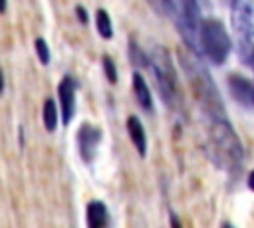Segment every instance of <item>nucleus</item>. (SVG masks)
Wrapping results in <instances>:
<instances>
[{"label":"nucleus","instance_id":"4468645a","mask_svg":"<svg viewBox=\"0 0 254 228\" xmlns=\"http://www.w3.org/2000/svg\"><path fill=\"white\" fill-rule=\"evenodd\" d=\"M95 26H97V32H99L101 38H105V40L113 38L111 18H109V14L105 10H97V14H95Z\"/></svg>","mask_w":254,"mask_h":228},{"label":"nucleus","instance_id":"f257e3e1","mask_svg":"<svg viewBox=\"0 0 254 228\" xmlns=\"http://www.w3.org/2000/svg\"><path fill=\"white\" fill-rule=\"evenodd\" d=\"M177 57H179V63H181L185 75H187V81H189L190 91L194 95V101L200 107L202 117L206 121L216 119V117H226L220 93H218L210 73L204 69V65L198 57V52H194L187 46V48L179 50Z\"/></svg>","mask_w":254,"mask_h":228},{"label":"nucleus","instance_id":"423d86ee","mask_svg":"<svg viewBox=\"0 0 254 228\" xmlns=\"http://www.w3.org/2000/svg\"><path fill=\"white\" fill-rule=\"evenodd\" d=\"M167 6L175 16V24L187 46L198 52V30L202 20L196 0H167Z\"/></svg>","mask_w":254,"mask_h":228},{"label":"nucleus","instance_id":"2eb2a0df","mask_svg":"<svg viewBox=\"0 0 254 228\" xmlns=\"http://www.w3.org/2000/svg\"><path fill=\"white\" fill-rule=\"evenodd\" d=\"M36 52H38V57H40V61L46 65L48 61H50V48H48V44L44 42V38H36Z\"/></svg>","mask_w":254,"mask_h":228},{"label":"nucleus","instance_id":"0eeeda50","mask_svg":"<svg viewBox=\"0 0 254 228\" xmlns=\"http://www.w3.org/2000/svg\"><path fill=\"white\" fill-rule=\"evenodd\" d=\"M101 139V131L89 123H83L77 131V147H79V155L85 163H91L95 157V149L99 145Z\"/></svg>","mask_w":254,"mask_h":228},{"label":"nucleus","instance_id":"f03ea898","mask_svg":"<svg viewBox=\"0 0 254 228\" xmlns=\"http://www.w3.org/2000/svg\"><path fill=\"white\" fill-rule=\"evenodd\" d=\"M206 137H208V153L220 169L228 172H236L242 169L244 163L242 143L226 117L208 119Z\"/></svg>","mask_w":254,"mask_h":228},{"label":"nucleus","instance_id":"1a4fd4ad","mask_svg":"<svg viewBox=\"0 0 254 228\" xmlns=\"http://www.w3.org/2000/svg\"><path fill=\"white\" fill-rule=\"evenodd\" d=\"M228 89H230L232 97L236 101H240L242 105H254V81L252 79L232 73L228 77Z\"/></svg>","mask_w":254,"mask_h":228},{"label":"nucleus","instance_id":"6ab92c4d","mask_svg":"<svg viewBox=\"0 0 254 228\" xmlns=\"http://www.w3.org/2000/svg\"><path fill=\"white\" fill-rule=\"evenodd\" d=\"M248 186H250V188L254 190V171H252V172L248 174Z\"/></svg>","mask_w":254,"mask_h":228},{"label":"nucleus","instance_id":"9b49d317","mask_svg":"<svg viewBox=\"0 0 254 228\" xmlns=\"http://www.w3.org/2000/svg\"><path fill=\"white\" fill-rule=\"evenodd\" d=\"M107 224V208L101 200H91L87 204V226L101 228Z\"/></svg>","mask_w":254,"mask_h":228},{"label":"nucleus","instance_id":"20e7f679","mask_svg":"<svg viewBox=\"0 0 254 228\" xmlns=\"http://www.w3.org/2000/svg\"><path fill=\"white\" fill-rule=\"evenodd\" d=\"M232 42L230 36L226 32V28L222 26L220 20L216 18H206L200 22V30H198V52H202L206 56V59H210L212 63L220 65L226 61L228 54H230Z\"/></svg>","mask_w":254,"mask_h":228},{"label":"nucleus","instance_id":"dca6fc26","mask_svg":"<svg viewBox=\"0 0 254 228\" xmlns=\"http://www.w3.org/2000/svg\"><path fill=\"white\" fill-rule=\"evenodd\" d=\"M103 69H105L107 79H109L111 83H115V81H117V69H115V63H113V59H111L109 56L103 57Z\"/></svg>","mask_w":254,"mask_h":228},{"label":"nucleus","instance_id":"9d476101","mask_svg":"<svg viewBox=\"0 0 254 228\" xmlns=\"http://www.w3.org/2000/svg\"><path fill=\"white\" fill-rule=\"evenodd\" d=\"M127 133H129V137H131L137 153L141 157H145V153H147V135H145V129H143L141 121L135 115H131L127 119Z\"/></svg>","mask_w":254,"mask_h":228},{"label":"nucleus","instance_id":"6e6552de","mask_svg":"<svg viewBox=\"0 0 254 228\" xmlns=\"http://www.w3.org/2000/svg\"><path fill=\"white\" fill-rule=\"evenodd\" d=\"M75 87L77 85H75V81L69 75L62 77V81L58 85V97H60L64 125H67L73 119V113H75Z\"/></svg>","mask_w":254,"mask_h":228},{"label":"nucleus","instance_id":"f3484780","mask_svg":"<svg viewBox=\"0 0 254 228\" xmlns=\"http://www.w3.org/2000/svg\"><path fill=\"white\" fill-rule=\"evenodd\" d=\"M147 2H149L151 8H153L155 12H159V14H167V10H169L167 0H147Z\"/></svg>","mask_w":254,"mask_h":228},{"label":"nucleus","instance_id":"aec40b11","mask_svg":"<svg viewBox=\"0 0 254 228\" xmlns=\"http://www.w3.org/2000/svg\"><path fill=\"white\" fill-rule=\"evenodd\" d=\"M248 63H250L252 69H254V50H252V54H250V57H248Z\"/></svg>","mask_w":254,"mask_h":228},{"label":"nucleus","instance_id":"ddd939ff","mask_svg":"<svg viewBox=\"0 0 254 228\" xmlns=\"http://www.w3.org/2000/svg\"><path fill=\"white\" fill-rule=\"evenodd\" d=\"M42 117H44V127L52 133V131H56V127H58V109H56V103H54V99H46L44 101V111H42Z\"/></svg>","mask_w":254,"mask_h":228},{"label":"nucleus","instance_id":"39448f33","mask_svg":"<svg viewBox=\"0 0 254 228\" xmlns=\"http://www.w3.org/2000/svg\"><path fill=\"white\" fill-rule=\"evenodd\" d=\"M230 18L240 57L248 61L254 50V0H232Z\"/></svg>","mask_w":254,"mask_h":228},{"label":"nucleus","instance_id":"7ed1b4c3","mask_svg":"<svg viewBox=\"0 0 254 228\" xmlns=\"http://www.w3.org/2000/svg\"><path fill=\"white\" fill-rule=\"evenodd\" d=\"M149 69L153 73V79L157 83V91H159L161 99L165 101V105L171 109H177L181 103L177 73H175L173 59L163 46H155L153 52L149 54Z\"/></svg>","mask_w":254,"mask_h":228},{"label":"nucleus","instance_id":"f8f14e48","mask_svg":"<svg viewBox=\"0 0 254 228\" xmlns=\"http://www.w3.org/2000/svg\"><path fill=\"white\" fill-rule=\"evenodd\" d=\"M133 91L137 95V101L139 105L145 109V111H151L153 109V97H151V91L143 79L141 73H133Z\"/></svg>","mask_w":254,"mask_h":228},{"label":"nucleus","instance_id":"a211bd4d","mask_svg":"<svg viewBox=\"0 0 254 228\" xmlns=\"http://www.w3.org/2000/svg\"><path fill=\"white\" fill-rule=\"evenodd\" d=\"M75 14H77V18L81 20V24H85V22H87V14H85L83 6H77V8H75Z\"/></svg>","mask_w":254,"mask_h":228}]
</instances>
